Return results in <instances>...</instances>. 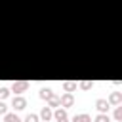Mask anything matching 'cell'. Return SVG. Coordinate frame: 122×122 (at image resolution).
I'll return each mask as SVG.
<instances>
[{"mask_svg":"<svg viewBox=\"0 0 122 122\" xmlns=\"http://www.w3.org/2000/svg\"><path fill=\"white\" fill-rule=\"evenodd\" d=\"M27 90H29V82H27V80H15V82L11 84V90H10V92L23 93V92H27Z\"/></svg>","mask_w":122,"mask_h":122,"instance_id":"obj_1","label":"cell"},{"mask_svg":"<svg viewBox=\"0 0 122 122\" xmlns=\"http://www.w3.org/2000/svg\"><path fill=\"white\" fill-rule=\"evenodd\" d=\"M59 101H61V107H72L74 105V95L71 92H67V93H63L59 97Z\"/></svg>","mask_w":122,"mask_h":122,"instance_id":"obj_2","label":"cell"},{"mask_svg":"<svg viewBox=\"0 0 122 122\" xmlns=\"http://www.w3.org/2000/svg\"><path fill=\"white\" fill-rule=\"evenodd\" d=\"M53 118H55V122H69V116H67V111L65 109H55V112H53Z\"/></svg>","mask_w":122,"mask_h":122,"instance_id":"obj_3","label":"cell"},{"mask_svg":"<svg viewBox=\"0 0 122 122\" xmlns=\"http://www.w3.org/2000/svg\"><path fill=\"white\" fill-rule=\"evenodd\" d=\"M11 107H13V109H17V111H21V109H25V107H27V99H25V97H21V95H17V97H13V101H11Z\"/></svg>","mask_w":122,"mask_h":122,"instance_id":"obj_4","label":"cell"},{"mask_svg":"<svg viewBox=\"0 0 122 122\" xmlns=\"http://www.w3.org/2000/svg\"><path fill=\"white\" fill-rule=\"evenodd\" d=\"M107 101H109V105H114V107H116V105L122 103V93H120V92H112Z\"/></svg>","mask_w":122,"mask_h":122,"instance_id":"obj_5","label":"cell"},{"mask_svg":"<svg viewBox=\"0 0 122 122\" xmlns=\"http://www.w3.org/2000/svg\"><path fill=\"white\" fill-rule=\"evenodd\" d=\"M95 107H97L99 112H109V109H111V105H109L107 99H97L95 101Z\"/></svg>","mask_w":122,"mask_h":122,"instance_id":"obj_6","label":"cell"},{"mask_svg":"<svg viewBox=\"0 0 122 122\" xmlns=\"http://www.w3.org/2000/svg\"><path fill=\"white\" fill-rule=\"evenodd\" d=\"M38 118H42L44 122L51 120V118H53V112H51V109H50V107H44V109L40 111V116H38Z\"/></svg>","mask_w":122,"mask_h":122,"instance_id":"obj_7","label":"cell"},{"mask_svg":"<svg viewBox=\"0 0 122 122\" xmlns=\"http://www.w3.org/2000/svg\"><path fill=\"white\" fill-rule=\"evenodd\" d=\"M72 122H92V116L86 114V112H82V114H74V116H72Z\"/></svg>","mask_w":122,"mask_h":122,"instance_id":"obj_8","label":"cell"},{"mask_svg":"<svg viewBox=\"0 0 122 122\" xmlns=\"http://www.w3.org/2000/svg\"><path fill=\"white\" fill-rule=\"evenodd\" d=\"M4 122H21V118L17 114H13V112H6L4 114Z\"/></svg>","mask_w":122,"mask_h":122,"instance_id":"obj_9","label":"cell"},{"mask_svg":"<svg viewBox=\"0 0 122 122\" xmlns=\"http://www.w3.org/2000/svg\"><path fill=\"white\" fill-rule=\"evenodd\" d=\"M48 105H50V107H61V101H59V95H55V93H53V95H51V97L48 99Z\"/></svg>","mask_w":122,"mask_h":122,"instance_id":"obj_10","label":"cell"},{"mask_svg":"<svg viewBox=\"0 0 122 122\" xmlns=\"http://www.w3.org/2000/svg\"><path fill=\"white\" fill-rule=\"evenodd\" d=\"M51 95H53V92H51L50 88H42V90H40V97H42V99H46V101H48Z\"/></svg>","mask_w":122,"mask_h":122,"instance_id":"obj_11","label":"cell"},{"mask_svg":"<svg viewBox=\"0 0 122 122\" xmlns=\"http://www.w3.org/2000/svg\"><path fill=\"white\" fill-rule=\"evenodd\" d=\"M95 122H111V118H109L107 112H99V114L95 116Z\"/></svg>","mask_w":122,"mask_h":122,"instance_id":"obj_12","label":"cell"},{"mask_svg":"<svg viewBox=\"0 0 122 122\" xmlns=\"http://www.w3.org/2000/svg\"><path fill=\"white\" fill-rule=\"evenodd\" d=\"M63 88H65V92H72V90L76 88V82H65Z\"/></svg>","mask_w":122,"mask_h":122,"instance_id":"obj_13","label":"cell"},{"mask_svg":"<svg viewBox=\"0 0 122 122\" xmlns=\"http://www.w3.org/2000/svg\"><path fill=\"white\" fill-rule=\"evenodd\" d=\"M25 122H38V114H34V112L27 114V116H25Z\"/></svg>","mask_w":122,"mask_h":122,"instance_id":"obj_14","label":"cell"},{"mask_svg":"<svg viewBox=\"0 0 122 122\" xmlns=\"http://www.w3.org/2000/svg\"><path fill=\"white\" fill-rule=\"evenodd\" d=\"M92 86H93V82H90V80H82V82H80V88H82V90H90Z\"/></svg>","mask_w":122,"mask_h":122,"instance_id":"obj_15","label":"cell"},{"mask_svg":"<svg viewBox=\"0 0 122 122\" xmlns=\"http://www.w3.org/2000/svg\"><path fill=\"white\" fill-rule=\"evenodd\" d=\"M114 118H116V120L122 118V107H118V105H116V109H114Z\"/></svg>","mask_w":122,"mask_h":122,"instance_id":"obj_16","label":"cell"},{"mask_svg":"<svg viewBox=\"0 0 122 122\" xmlns=\"http://www.w3.org/2000/svg\"><path fill=\"white\" fill-rule=\"evenodd\" d=\"M10 95V90L8 88H0V99H6Z\"/></svg>","mask_w":122,"mask_h":122,"instance_id":"obj_17","label":"cell"},{"mask_svg":"<svg viewBox=\"0 0 122 122\" xmlns=\"http://www.w3.org/2000/svg\"><path fill=\"white\" fill-rule=\"evenodd\" d=\"M6 112H8V105L0 99V114H6Z\"/></svg>","mask_w":122,"mask_h":122,"instance_id":"obj_18","label":"cell"}]
</instances>
